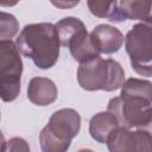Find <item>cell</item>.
<instances>
[{
	"instance_id": "7c38bea8",
	"label": "cell",
	"mask_w": 152,
	"mask_h": 152,
	"mask_svg": "<svg viewBox=\"0 0 152 152\" xmlns=\"http://www.w3.org/2000/svg\"><path fill=\"white\" fill-rule=\"evenodd\" d=\"M119 12L122 20H141L145 24H151V1H138V0H122L118 2Z\"/></svg>"
},
{
	"instance_id": "e0dca14e",
	"label": "cell",
	"mask_w": 152,
	"mask_h": 152,
	"mask_svg": "<svg viewBox=\"0 0 152 152\" xmlns=\"http://www.w3.org/2000/svg\"><path fill=\"white\" fill-rule=\"evenodd\" d=\"M19 31L18 19L7 12L0 11V39H11Z\"/></svg>"
},
{
	"instance_id": "ba28073f",
	"label": "cell",
	"mask_w": 152,
	"mask_h": 152,
	"mask_svg": "<svg viewBox=\"0 0 152 152\" xmlns=\"http://www.w3.org/2000/svg\"><path fill=\"white\" fill-rule=\"evenodd\" d=\"M90 42L95 50L101 55H110L118 52L124 44V34L121 31L108 24L97 25L89 34Z\"/></svg>"
},
{
	"instance_id": "8fae6325",
	"label": "cell",
	"mask_w": 152,
	"mask_h": 152,
	"mask_svg": "<svg viewBox=\"0 0 152 152\" xmlns=\"http://www.w3.org/2000/svg\"><path fill=\"white\" fill-rule=\"evenodd\" d=\"M55 27L58 34L59 44L64 48H68L75 39H77L87 32L83 21L75 17H66L61 19L55 25Z\"/></svg>"
},
{
	"instance_id": "7402d4cb",
	"label": "cell",
	"mask_w": 152,
	"mask_h": 152,
	"mask_svg": "<svg viewBox=\"0 0 152 152\" xmlns=\"http://www.w3.org/2000/svg\"><path fill=\"white\" fill-rule=\"evenodd\" d=\"M0 118H1V116H0Z\"/></svg>"
},
{
	"instance_id": "ac0fdd59",
	"label": "cell",
	"mask_w": 152,
	"mask_h": 152,
	"mask_svg": "<svg viewBox=\"0 0 152 152\" xmlns=\"http://www.w3.org/2000/svg\"><path fill=\"white\" fill-rule=\"evenodd\" d=\"M5 152H30V146L25 139L20 137H13L6 141Z\"/></svg>"
},
{
	"instance_id": "30bf717a",
	"label": "cell",
	"mask_w": 152,
	"mask_h": 152,
	"mask_svg": "<svg viewBox=\"0 0 152 152\" xmlns=\"http://www.w3.org/2000/svg\"><path fill=\"white\" fill-rule=\"evenodd\" d=\"M118 120L108 112H100L95 114L89 121V133L94 140L106 144L112 132L119 127Z\"/></svg>"
},
{
	"instance_id": "4fadbf2b",
	"label": "cell",
	"mask_w": 152,
	"mask_h": 152,
	"mask_svg": "<svg viewBox=\"0 0 152 152\" xmlns=\"http://www.w3.org/2000/svg\"><path fill=\"white\" fill-rule=\"evenodd\" d=\"M68 49L70 50V53L74 57V59L77 61L80 64L100 56V53L93 46L88 32H86L84 34H82L81 37L75 39L68 46Z\"/></svg>"
},
{
	"instance_id": "ffe728a7",
	"label": "cell",
	"mask_w": 152,
	"mask_h": 152,
	"mask_svg": "<svg viewBox=\"0 0 152 152\" xmlns=\"http://www.w3.org/2000/svg\"><path fill=\"white\" fill-rule=\"evenodd\" d=\"M55 6H57V7H69V6H74V5H77L78 4V1H76V2H70V4H65V2H52Z\"/></svg>"
},
{
	"instance_id": "9a60e30c",
	"label": "cell",
	"mask_w": 152,
	"mask_h": 152,
	"mask_svg": "<svg viewBox=\"0 0 152 152\" xmlns=\"http://www.w3.org/2000/svg\"><path fill=\"white\" fill-rule=\"evenodd\" d=\"M120 95H132V96H142L152 100V83L147 80L141 78H128L121 86Z\"/></svg>"
},
{
	"instance_id": "2e32d148",
	"label": "cell",
	"mask_w": 152,
	"mask_h": 152,
	"mask_svg": "<svg viewBox=\"0 0 152 152\" xmlns=\"http://www.w3.org/2000/svg\"><path fill=\"white\" fill-rule=\"evenodd\" d=\"M39 144L42 152H66L71 142L58 139L46 127H44L39 134Z\"/></svg>"
},
{
	"instance_id": "5b68a950",
	"label": "cell",
	"mask_w": 152,
	"mask_h": 152,
	"mask_svg": "<svg viewBox=\"0 0 152 152\" xmlns=\"http://www.w3.org/2000/svg\"><path fill=\"white\" fill-rule=\"evenodd\" d=\"M125 49L129 56L132 69L141 75H152V26L151 24H135L125 37Z\"/></svg>"
},
{
	"instance_id": "8992f818",
	"label": "cell",
	"mask_w": 152,
	"mask_h": 152,
	"mask_svg": "<svg viewBox=\"0 0 152 152\" xmlns=\"http://www.w3.org/2000/svg\"><path fill=\"white\" fill-rule=\"evenodd\" d=\"M109 152H152L151 133L146 129L131 131L116 127L107 139Z\"/></svg>"
},
{
	"instance_id": "52a82bcc",
	"label": "cell",
	"mask_w": 152,
	"mask_h": 152,
	"mask_svg": "<svg viewBox=\"0 0 152 152\" xmlns=\"http://www.w3.org/2000/svg\"><path fill=\"white\" fill-rule=\"evenodd\" d=\"M45 127L58 139L71 142L80 132L81 116L72 108H63L56 110L50 116Z\"/></svg>"
},
{
	"instance_id": "277c9868",
	"label": "cell",
	"mask_w": 152,
	"mask_h": 152,
	"mask_svg": "<svg viewBox=\"0 0 152 152\" xmlns=\"http://www.w3.org/2000/svg\"><path fill=\"white\" fill-rule=\"evenodd\" d=\"M23 61L19 50L11 39H0V99L14 101L20 93Z\"/></svg>"
},
{
	"instance_id": "3957f363",
	"label": "cell",
	"mask_w": 152,
	"mask_h": 152,
	"mask_svg": "<svg viewBox=\"0 0 152 152\" xmlns=\"http://www.w3.org/2000/svg\"><path fill=\"white\" fill-rule=\"evenodd\" d=\"M152 100L142 96L120 95L109 100L107 112L125 128H145L151 124Z\"/></svg>"
},
{
	"instance_id": "d6986e66",
	"label": "cell",
	"mask_w": 152,
	"mask_h": 152,
	"mask_svg": "<svg viewBox=\"0 0 152 152\" xmlns=\"http://www.w3.org/2000/svg\"><path fill=\"white\" fill-rule=\"evenodd\" d=\"M5 150H6V140L2 132L0 131V152H5Z\"/></svg>"
},
{
	"instance_id": "7a4b0ae2",
	"label": "cell",
	"mask_w": 152,
	"mask_h": 152,
	"mask_svg": "<svg viewBox=\"0 0 152 152\" xmlns=\"http://www.w3.org/2000/svg\"><path fill=\"white\" fill-rule=\"evenodd\" d=\"M77 81L82 89L88 91H113L125 82V71L119 62L100 56L81 63L77 69Z\"/></svg>"
},
{
	"instance_id": "9c48e42d",
	"label": "cell",
	"mask_w": 152,
	"mask_h": 152,
	"mask_svg": "<svg viewBox=\"0 0 152 152\" xmlns=\"http://www.w3.org/2000/svg\"><path fill=\"white\" fill-rule=\"evenodd\" d=\"M58 96L55 82L46 77H33L27 86V99L37 106L44 107L53 103Z\"/></svg>"
},
{
	"instance_id": "44dd1931",
	"label": "cell",
	"mask_w": 152,
	"mask_h": 152,
	"mask_svg": "<svg viewBox=\"0 0 152 152\" xmlns=\"http://www.w3.org/2000/svg\"><path fill=\"white\" fill-rule=\"evenodd\" d=\"M77 152H94V151H91V150H89V148H82V150H80V151H77Z\"/></svg>"
},
{
	"instance_id": "6da1fadb",
	"label": "cell",
	"mask_w": 152,
	"mask_h": 152,
	"mask_svg": "<svg viewBox=\"0 0 152 152\" xmlns=\"http://www.w3.org/2000/svg\"><path fill=\"white\" fill-rule=\"evenodd\" d=\"M15 45L23 56L32 59L39 69L52 68L59 57V39L51 23L25 25L19 33Z\"/></svg>"
},
{
	"instance_id": "5bb4252c",
	"label": "cell",
	"mask_w": 152,
	"mask_h": 152,
	"mask_svg": "<svg viewBox=\"0 0 152 152\" xmlns=\"http://www.w3.org/2000/svg\"><path fill=\"white\" fill-rule=\"evenodd\" d=\"M87 6L91 14L99 18H107L110 21L120 23L124 21L119 7H118V1H93L89 0L87 1Z\"/></svg>"
}]
</instances>
